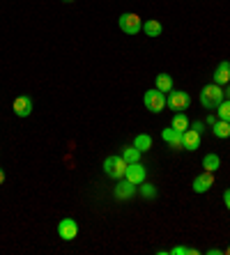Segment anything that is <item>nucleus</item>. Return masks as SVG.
I'll return each instance as SVG.
<instances>
[{
    "instance_id": "6",
    "label": "nucleus",
    "mask_w": 230,
    "mask_h": 255,
    "mask_svg": "<svg viewBox=\"0 0 230 255\" xmlns=\"http://www.w3.org/2000/svg\"><path fill=\"white\" fill-rule=\"evenodd\" d=\"M124 179H129L131 184H143L145 179H148V170L145 166H141V161H136V163H129L127 166V172H124Z\"/></svg>"
},
{
    "instance_id": "29",
    "label": "nucleus",
    "mask_w": 230,
    "mask_h": 255,
    "mask_svg": "<svg viewBox=\"0 0 230 255\" xmlns=\"http://www.w3.org/2000/svg\"><path fill=\"white\" fill-rule=\"evenodd\" d=\"M226 253H228V255H230V246H228V249H226Z\"/></svg>"
},
{
    "instance_id": "20",
    "label": "nucleus",
    "mask_w": 230,
    "mask_h": 255,
    "mask_svg": "<svg viewBox=\"0 0 230 255\" xmlns=\"http://www.w3.org/2000/svg\"><path fill=\"white\" fill-rule=\"evenodd\" d=\"M134 147H138L141 152H148V149L152 147V138H150L148 133H138V136L134 138Z\"/></svg>"
},
{
    "instance_id": "7",
    "label": "nucleus",
    "mask_w": 230,
    "mask_h": 255,
    "mask_svg": "<svg viewBox=\"0 0 230 255\" xmlns=\"http://www.w3.org/2000/svg\"><path fill=\"white\" fill-rule=\"evenodd\" d=\"M58 235H60V239H65V242L76 239L78 237V223L74 219H62L58 223Z\"/></svg>"
},
{
    "instance_id": "10",
    "label": "nucleus",
    "mask_w": 230,
    "mask_h": 255,
    "mask_svg": "<svg viewBox=\"0 0 230 255\" xmlns=\"http://www.w3.org/2000/svg\"><path fill=\"white\" fill-rule=\"evenodd\" d=\"M194 191L196 193H205V191H210L214 186V172H210V170H205L203 175H198V177L194 179Z\"/></svg>"
},
{
    "instance_id": "17",
    "label": "nucleus",
    "mask_w": 230,
    "mask_h": 255,
    "mask_svg": "<svg viewBox=\"0 0 230 255\" xmlns=\"http://www.w3.org/2000/svg\"><path fill=\"white\" fill-rule=\"evenodd\" d=\"M173 129H177V131H182V133H184V131H187V129H189V120H187V115H184L182 113V111H177V113H175V118H173Z\"/></svg>"
},
{
    "instance_id": "24",
    "label": "nucleus",
    "mask_w": 230,
    "mask_h": 255,
    "mask_svg": "<svg viewBox=\"0 0 230 255\" xmlns=\"http://www.w3.org/2000/svg\"><path fill=\"white\" fill-rule=\"evenodd\" d=\"M224 202H226V207H228V212H230V189L224 191Z\"/></svg>"
},
{
    "instance_id": "27",
    "label": "nucleus",
    "mask_w": 230,
    "mask_h": 255,
    "mask_svg": "<svg viewBox=\"0 0 230 255\" xmlns=\"http://www.w3.org/2000/svg\"><path fill=\"white\" fill-rule=\"evenodd\" d=\"M0 184H5V170L0 168Z\"/></svg>"
},
{
    "instance_id": "2",
    "label": "nucleus",
    "mask_w": 230,
    "mask_h": 255,
    "mask_svg": "<svg viewBox=\"0 0 230 255\" xmlns=\"http://www.w3.org/2000/svg\"><path fill=\"white\" fill-rule=\"evenodd\" d=\"M127 161L122 159V154H113V156H108L106 161H104V172H106L111 179H122L124 177V172H127Z\"/></svg>"
},
{
    "instance_id": "25",
    "label": "nucleus",
    "mask_w": 230,
    "mask_h": 255,
    "mask_svg": "<svg viewBox=\"0 0 230 255\" xmlns=\"http://www.w3.org/2000/svg\"><path fill=\"white\" fill-rule=\"evenodd\" d=\"M191 129H196L198 133H201V131L205 129V122H194V125H191Z\"/></svg>"
},
{
    "instance_id": "22",
    "label": "nucleus",
    "mask_w": 230,
    "mask_h": 255,
    "mask_svg": "<svg viewBox=\"0 0 230 255\" xmlns=\"http://www.w3.org/2000/svg\"><path fill=\"white\" fill-rule=\"evenodd\" d=\"M141 186V196L143 198H154L157 196V189H154L152 184H145V182H143V184H138Z\"/></svg>"
},
{
    "instance_id": "12",
    "label": "nucleus",
    "mask_w": 230,
    "mask_h": 255,
    "mask_svg": "<svg viewBox=\"0 0 230 255\" xmlns=\"http://www.w3.org/2000/svg\"><path fill=\"white\" fill-rule=\"evenodd\" d=\"M228 81H230V62L224 60V62H219V67L214 69V83L224 88V85H228Z\"/></svg>"
},
{
    "instance_id": "4",
    "label": "nucleus",
    "mask_w": 230,
    "mask_h": 255,
    "mask_svg": "<svg viewBox=\"0 0 230 255\" xmlns=\"http://www.w3.org/2000/svg\"><path fill=\"white\" fill-rule=\"evenodd\" d=\"M143 104H145V108L148 111H152V113H161L166 108V92H161V90H148L145 92V97H143Z\"/></svg>"
},
{
    "instance_id": "14",
    "label": "nucleus",
    "mask_w": 230,
    "mask_h": 255,
    "mask_svg": "<svg viewBox=\"0 0 230 255\" xmlns=\"http://www.w3.org/2000/svg\"><path fill=\"white\" fill-rule=\"evenodd\" d=\"M143 32H145L148 37H159L161 32H164V25H161L157 18H150V21L143 23Z\"/></svg>"
},
{
    "instance_id": "3",
    "label": "nucleus",
    "mask_w": 230,
    "mask_h": 255,
    "mask_svg": "<svg viewBox=\"0 0 230 255\" xmlns=\"http://www.w3.org/2000/svg\"><path fill=\"white\" fill-rule=\"evenodd\" d=\"M166 106L171 111H187L191 106V97L189 92H182V90H171L166 95Z\"/></svg>"
},
{
    "instance_id": "26",
    "label": "nucleus",
    "mask_w": 230,
    "mask_h": 255,
    "mask_svg": "<svg viewBox=\"0 0 230 255\" xmlns=\"http://www.w3.org/2000/svg\"><path fill=\"white\" fill-rule=\"evenodd\" d=\"M217 120H219V118H217V115H207V125L212 127V125H214V122H217Z\"/></svg>"
},
{
    "instance_id": "28",
    "label": "nucleus",
    "mask_w": 230,
    "mask_h": 255,
    "mask_svg": "<svg viewBox=\"0 0 230 255\" xmlns=\"http://www.w3.org/2000/svg\"><path fill=\"white\" fill-rule=\"evenodd\" d=\"M224 92H226V99H230V85H226Z\"/></svg>"
},
{
    "instance_id": "19",
    "label": "nucleus",
    "mask_w": 230,
    "mask_h": 255,
    "mask_svg": "<svg viewBox=\"0 0 230 255\" xmlns=\"http://www.w3.org/2000/svg\"><path fill=\"white\" fill-rule=\"evenodd\" d=\"M157 90H161V92H171L173 90V78H171V74H159L157 76Z\"/></svg>"
},
{
    "instance_id": "1",
    "label": "nucleus",
    "mask_w": 230,
    "mask_h": 255,
    "mask_svg": "<svg viewBox=\"0 0 230 255\" xmlns=\"http://www.w3.org/2000/svg\"><path fill=\"white\" fill-rule=\"evenodd\" d=\"M226 99V92L221 85L212 83V85H205V88L201 90V104L203 108H217L221 101Z\"/></svg>"
},
{
    "instance_id": "23",
    "label": "nucleus",
    "mask_w": 230,
    "mask_h": 255,
    "mask_svg": "<svg viewBox=\"0 0 230 255\" xmlns=\"http://www.w3.org/2000/svg\"><path fill=\"white\" fill-rule=\"evenodd\" d=\"M198 255V251L196 249H187V246H175V249L171 251V255Z\"/></svg>"
},
{
    "instance_id": "11",
    "label": "nucleus",
    "mask_w": 230,
    "mask_h": 255,
    "mask_svg": "<svg viewBox=\"0 0 230 255\" xmlns=\"http://www.w3.org/2000/svg\"><path fill=\"white\" fill-rule=\"evenodd\" d=\"M182 147L189 149V152H196V149L201 147V133L189 127V129L182 133Z\"/></svg>"
},
{
    "instance_id": "18",
    "label": "nucleus",
    "mask_w": 230,
    "mask_h": 255,
    "mask_svg": "<svg viewBox=\"0 0 230 255\" xmlns=\"http://www.w3.org/2000/svg\"><path fill=\"white\" fill-rule=\"evenodd\" d=\"M219 166H221V159H219V154H205L203 156V168L210 172L219 170Z\"/></svg>"
},
{
    "instance_id": "16",
    "label": "nucleus",
    "mask_w": 230,
    "mask_h": 255,
    "mask_svg": "<svg viewBox=\"0 0 230 255\" xmlns=\"http://www.w3.org/2000/svg\"><path fill=\"white\" fill-rule=\"evenodd\" d=\"M141 149L134 147V145H127V147H122V159L127 161V163H136V161H141Z\"/></svg>"
},
{
    "instance_id": "13",
    "label": "nucleus",
    "mask_w": 230,
    "mask_h": 255,
    "mask_svg": "<svg viewBox=\"0 0 230 255\" xmlns=\"http://www.w3.org/2000/svg\"><path fill=\"white\" fill-rule=\"evenodd\" d=\"M161 138H164L171 147L182 149V131H177V129H173V127H168V129L161 131Z\"/></svg>"
},
{
    "instance_id": "15",
    "label": "nucleus",
    "mask_w": 230,
    "mask_h": 255,
    "mask_svg": "<svg viewBox=\"0 0 230 255\" xmlns=\"http://www.w3.org/2000/svg\"><path fill=\"white\" fill-rule=\"evenodd\" d=\"M212 131L217 138H230V122H226V120H217L212 125Z\"/></svg>"
},
{
    "instance_id": "5",
    "label": "nucleus",
    "mask_w": 230,
    "mask_h": 255,
    "mask_svg": "<svg viewBox=\"0 0 230 255\" xmlns=\"http://www.w3.org/2000/svg\"><path fill=\"white\" fill-rule=\"evenodd\" d=\"M118 23H120V30H122V32H127V35H138V32L143 30L141 16H138V14H131V12L122 14V16L118 18Z\"/></svg>"
},
{
    "instance_id": "21",
    "label": "nucleus",
    "mask_w": 230,
    "mask_h": 255,
    "mask_svg": "<svg viewBox=\"0 0 230 255\" xmlns=\"http://www.w3.org/2000/svg\"><path fill=\"white\" fill-rule=\"evenodd\" d=\"M217 118L219 120H226V122H230V99H224L221 104L217 106Z\"/></svg>"
},
{
    "instance_id": "9",
    "label": "nucleus",
    "mask_w": 230,
    "mask_h": 255,
    "mask_svg": "<svg viewBox=\"0 0 230 255\" xmlns=\"http://www.w3.org/2000/svg\"><path fill=\"white\" fill-rule=\"evenodd\" d=\"M12 111H14V115H16V118H28V115L32 113V99H30L28 95L16 97V99H14V104H12Z\"/></svg>"
},
{
    "instance_id": "30",
    "label": "nucleus",
    "mask_w": 230,
    "mask_h": 255,
    "mask_svg": "<svg viewBox=\"0 0 230 255\" xmlns=\"http://www.w3.org/2000/svg\"><path fill=\"white\" fill-rule=\"evenodd\" d=\"M65 2H71V0H65Z\"/></svg>"
},
{
    "instance_id": "8",
    "label": "nucleus",
    "mask_w": 230,
    "mask_h": 255,
    "mask_svg": "<svg viewBox=\"0 0 230 255\" xmlns=\"http://www.w3.org/2000/svg\"><path fill=\"white\" fill-rule=\"evenodd\" d=\"M113 196L118 198V200H131L136 196V184H131L129 179H118V184L113 189Z\"/></svg>"
}]
</instances>
